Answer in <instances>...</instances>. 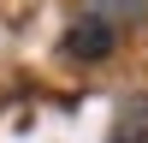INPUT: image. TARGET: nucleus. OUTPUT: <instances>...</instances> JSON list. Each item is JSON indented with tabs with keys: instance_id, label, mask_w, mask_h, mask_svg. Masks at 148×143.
Segmentation results:
<instances>
[{
	"instance_id": "3",
	"label": "nucleus",
	"mask_w": 148,
	"mask_h": 143,
	"mask_svg": "<svg viewBox=\"0 0 148 143\" xmlns=\"http://www.w3.org/2000/svg\"><path fill=\"white\" fill-rule=\"evenodd\" d=\"M83 12H89V18H107V24L119 30L113 12H125V24H142V18H148V0H83Z\"/></svg>"
},
{
	"instance_id": "1",
	"label": "nucleus",
	"mask_w": 148,
	"mask_h": 143,
	"mask_svg": "<svg viewBox=\"0 0 148 143\" xmlns=\"http://www.w3.org/2000/svg\"><path fill=\"white\" fill-rule=\"evenodd\" d=\"M113 48H119V30L107 18H89V12H77L65 24V36H59V54H71V60H101Z\"/></svg>"
},
{
	"instance_id": "2",
	"label": "nucleus",
	"mask_w": 148,
	"mask_h": 143,
	"mask_svg": "<svg viewBox=\"0 0 148 143\" xmlns=\"http://www.w3.org/2000/svg\"><path fill=\"white\" fill-rule=\"evenodd\" d=\"M107 143H148V95H130L107 125Z\"/></svg>"
}]
</instances>
